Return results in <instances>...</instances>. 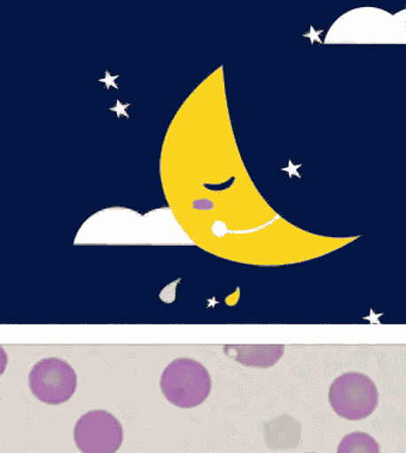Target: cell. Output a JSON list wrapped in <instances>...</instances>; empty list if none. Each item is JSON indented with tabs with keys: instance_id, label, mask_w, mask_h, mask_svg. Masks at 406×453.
<instances>
[{
	"instance_id": "8",
	"label": "cell",
	"mask_w": 406,
	"mask_h": 453,
	"mask_svg": "<svg viewBox=\"0 0 406 453\" xmlns=\"http://www.w3.org/2000/svg\"><path fill=\"white\" fill-rule=\"evenodd\" d=\"M9 358L8 355H6V351L4 349L0 346V376L5 372L6 366H8Z\"/></svg>"
},
{
	"instance_id": "3",
	"label": "cell",
	"mask_w": 406,
	"mask_h": 453,
	"mask_svg": "<svg viewBox=\"0 0 406 453\" xmlns=\"http://www.w3.org/2000/svg\"><path fill=\"white\" fill-rule=\"evenodd\" d=\"M34 396L46 404L66 403L77 390V373L66 360L51 357L39 360L27 377Z\"/></svg>"
},
{
	"instance_id": "7",
	"label": "cell",
	"mask_w": 406,
	"mask_h": 453,
	"mask_svg": "<svg viewBox=\"0 0 406 453\" xmlns=\"http://www.w3.org/2000/svg\"><path fill=\"white\" fill-rule=\"evenodd\" d=\"M192 207L199 209V211H211V209L215 208V204L209 200H199L194 202Z\"/></svg>"
},
{
	"instance_id": "10",
	"label": "cell",
	"mask_w": 406,
	"mask_h": 453,
	"mask_svg": "<svg viewBox=\"0 0 406 453\" xmlns=\"http://www.w3.org/2000/svg\"><path fill=\"white\" fill-rule=\"evenodd\" d=\"M289 167H291V168H288V167L282 168V171H289V177L293 176L294 173L297 174L298 177H301V176H299V173H297V168L301 167V165H298V166H293V164H292V161H289Z\"/></svg>"
},
{
	"instance_id": "2",
	"label": "cell",
	"mask_w": 406,
	"mask_h": 453,
	"mask_svg": "<svg viewBox=\"0 0 406 453\" xmlns=\"http://www.w3.org/2000/svg\"><path fill=\"white\" fill-rule=\"evenodd\" d=\"M329 403L339 417L361 421L371 417L379 404V391L364 373L352 372L337 377L329 388Z\"/></svg>"
},
{
	"instance_id": "9",
	"label": "cell",
	"mask_w": 406,
	"mask_h": 453,
	"mask_svg": "<svg viewBox=\"0 0 406 453\" xmlns=\"http://www.w3.org/2000/svg\"><path fill=\"white\" fill-rule=\"evenodd\" d=\"M322 33H323L322 30H321V32H316V30L313 29V27H311V33L306 34L305 36L309 37V39H311V41H312V43L315 42V41H318L319 43H322V41L319 40V37H318V35H321Z\"/></svg>"
},
{
	"instance_id": "1",
	"label": "cell",
	"mask_w": 406,
	"mask_h": 453,
	"mask_svg": "<svg viewBox=\"0 0 406 453\" xmlns=\"http://www.w3.org/2000/svg\"><path fill=\"white\" fill-rule=\"evenodd\" d=\"M160 389L165 399L174 406L191 410L205 403L211 395V373L198 360L175 359L161 373Z\"/></svg>"
},
{
	"instance_id": "6",
	"label": "cell",
	"mask_w": 406,
	"mask_h": 453,
	"mask_svg": "<svg viewBox=\"0 0 406 453\" xmlns=\"http://www.w3.org/2000/svg\"><path fill=\"white\" fill-rule=\"evenodd\" d=\"M337 453H380V445L371 434L353 432L343 437Z\"/></svg>"
},
{
	"instance_id": "5",
	"label": "cell",
	"mask_w": 406,
	"mask_h": 453,
	"mask_svg": "<svg viewBox=\"0 0 406 453\" xmlns=\"http://www.w3.org/2000/svg\"><path fill=\"white\" fill-rule=\"evenodd\" d=\"M223 353L237 363L256 369H269L280 362L284 345H226Z\"/></svg>"
},
{
	"instance_id": "4",
	"label": "cell",
	"mask_w": 406,
	"mask_h": 453,
	"mask_svg": "<svg viewBox=\"0 0 406 453\" xmlns=\"http://www.w3.org/2000/svg\"><path fill=\"white\" fill-rule=\"evenodd\" d=\"M74 438L82 453H116L123 442V427L108 411L94 410L79 418Z\"/></svg>"
}]
</instances>
